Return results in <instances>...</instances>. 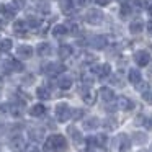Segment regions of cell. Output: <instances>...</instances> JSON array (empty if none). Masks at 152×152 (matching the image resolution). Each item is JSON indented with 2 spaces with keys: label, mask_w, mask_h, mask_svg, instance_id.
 <instances>
[{
  "label": "cell",
  "mask_w": 152,
  "mask_h": 152,
  "mask_svg": "<svg viewBox=\"0 0 152 152\" xmlns=\"http://www.w3.org/2000/svg\"><path fill=\"white\" fill-rule=\"evenodd\" d=\"M134 5L144 8V7H147V0H134Z\"/></svg>",
  "instance_id": "obj_41"
},
{
  "label": "cell",
  "mask_w": 152,
  "mask_h": 152,
  "mask_svg": "<svg viewBox=\"0 0 152 152\" xmlns=\"http://www.w3.org/2000/svg\"><path fill=\"white\" fill-rule=\"evenodd\" d=\"M21 82H23V85H31V83L34 82V75L33 74H28V75H25L23 79H21Z\"/></svg>",
  "instance_id": "obj_37"
},
{
  "label": "cell",
  "mask_w": 152,
  "mask_h": 152,
  "mask_svg": "<svg viewBox=\"0 0 152 152\" xmlns=\"http://www.w3.org/2000/svg\"><path fill=\"white\" fill-rule=\"evenodd\" d=\"M142 30H144V23H142L141 20L131 21V25H129V31H131L132 34H139Z\"/></svg>",
  "instance_id": "obj_26"
},
{
  "label": "cell",
  "mask_w": 152,
  "mask_h": 152,
  "mask_svg": "<svg viewBox=\"0 0 152 152\" xmlns=\"http://www.w3.org/2000/svg\"><path fill=\"white\" fill-rule=\"evenodd\" d=\"M57 54H59L61 59H67V57L72 56V46L70 44H62L59 48V51H57Z\"/></svg>",
  "instance_id": "obj_25"
},
{
  "label": "cell",
  "mask_w": 152,
  "mask_h": 152,
  "mask_svg": "<svg viewBox=\"0 0 152 152\" xmlns=\"http://www.w3.org/2000/svg\"><path fill=\"white\" fill-rule=\"evenodd\" d=\"M147 77H149V80L152 82V67H149V69H147Z\"/></svg>",
  "instance_id": "obj_45"
},
{
  "label": "cell",
  "mask_w": 152,
  "mask_h": 152,
  "mask_svg": "<svg viewBox=\"0 0 152 152\" xmlns=\"http://www.w3.org/2000/svg\"><path fill=\"white\" fill-rule=\"evenodd\" d=\"M26 30H28V25H26L25 20H17L13 23V33L23 34V33H26Z\"/></svg>",
  "instance_id": "obj_23"
},
{
  "label": "cell",
  "mask_w": 152,
  "mask_h": 152,
  "mask_svg": "<svg viewBox=\"0 0 152 152\" xmlns=\"http://www.w3.org/2000/svg\"><path fill=\"white\" fill-rule=\"evenodd\" d=\"M10 110H12L10 103H2V105H0V116H4V115H7V113H10Z\"/></svg>",
  "instance_id": "obj_35"
},
{
  "label": "cell",
  "mask_w": 152,
  "mask_h": 152,
  "mask_svg": "<svg viewBox=\"0 0 152 152\" xmlns=\"http://www.w3.org/2000/svg\"><path fill=\"white\" fill-rule=\"evenodd\" d=\"M44 72L48 75H57V74L64 72V66L61 62H48L46 67H44Z\"/></svg>",
  "instance_id": "obj_9"
},
{
  "label": "cell",
  "mask_w": 152,
  "mask_h": 152,
  "mask_svg": "<svg viewBox=\"0 0 152 152\" xmlns=\"http://www.w3.org/2000/svg\"><path fill=\"white\" fill-rule=\"evenodd\" d=\"M118 141H119V142H118L119 151H123V152H124V151H128V149L131 147V139H129L126 134H121V136L118 137Z\"/></svg>",
  "instance_id": "obj_24"
},
{
  "label": "cell",
  "mask_w": 152,
  "mask_h": 152,
  "mask_svg": "<svg viewBox=\"0 0 152 152\" xmlns=\"http://www.w3.org/2000/svg\"><path fill=\"white\" fill-rule=\"evenodd\" d=\"M106 38L105 36H93L92 39H90V46L93 48V49H103V48L106 46Z\"/></svg>",
  "instance_id": "obj_17"
},
{
  "label": "cell",
  "mask_w": 152,
  "mask_h": 152,
  "mask_svg": "<svg viewBox=\"0 0 152 152\" xmlns=\"http://www.w3.org/2000/svg\"><path fill=\"white\" fill-rule=\"evenodd\" d=\"M141 152H145V151H141Z\"/></svg>",
  "instance_id": "obj_52"
},
{
  "label": "cell",
  "mask_w": 152,
  "mask_h": 152,
  "mask_svg": "<svg viewBox=\"0 0 152 152\" xmlns=\"http://www.w3.org/2000/svg\"><path fill=\"white\" fill-rule=\"evenodd\" d=\"M0 85H2V77H0Z\"/></svg>",
  "instance_id": "obj_50"
},
{
  "label": "cell",
  "mask_w": 152,
  "mask_h": 152,
  "mask_svg": "<svg viewBox=\"0 0 152 152\" xmlns=\"http://www.w3.org/2000/svg\"><path fill=\"white\" fill-rule=\"evenodd\" d=\"M80 95H82V100L87 103V105H93V103H95V100H96L95 92H93L90 87H87V85L80 90Z\"/></svg>",
  "instance_id": "obj_8"
},
{
  "label": "cell",
  "mask_w": 152,
  "mask_h": 152,
  "mask_svg": "<svg viewBox=\"0 0 152 152\" xmlns=\"http://www.w3.org/2000/svg\"><path fill=\"white\" fill-rule=\"evenodd\" d=\"M36 96L39 100H49L51 98V92L48 87H39V88L36 90Z\"/></svg>",
  "instance_id": "obj_28"
},
{
  "label": "cell",
  "mask_w": 152,
  "mask_h": 152,
  "mask_svg": "<svg viewBox=\"0 0 152 152\" xmlns=\"http://www.w3.org/2000/svg\"><path fill=\"white\" fill-rule=\"evenodd\" d=\"M54 115H56V119L59 123H66L72 118V108L67 103H57L56 110H54Z\"/></svg>",
  "instance_id": "obj_2"
},
{
  "label": "cell",
  "mask_w": 152,
  "mask_h": 152,
  "mask_svg": "<svg viewBox=\"0 0 152 152\" xmlns=\"http://www.w3.org/2000/svg\"><path fill=\"white\" fill-rule=\"evenodd\" d=\"M116 105H118V108L123 110V111H129V110L134 108V102H132L131 98H128V96H119Z\"/></svg>",
  "instance_id": "obj_12"
},
{
  "label": "cell",
  "mask_w": 152,
  "mask_h": 152,
  "mask_svg": "<svg viewBox=\"0 0 152 152\" xmlns=\"http://www.w3.org/2000/svg\"><path fill=\"white\" fill-rule=\"evenodd\" d=\"M110 74H111V67H110V64H100V69H98V74L96 75L98 77H110Z\"/></svg>",
  "instance_id": "obj_30"
},
{
  "label": "cell",
  "mask_w": 152,
  "mask_h": 152,
  "mask_svg": "<svg viewBox=\"0 0 152 152\" xmlns=\"http://www.w3.org/2000/svg\"><path fill=\"white\" fill-rule=\"evenodd\" d=\"M30 115L33 116V118H41V116L46 115V106H44L43 103H36V105H33L30 108Z\"/></svg>",
  "instance_id": "obj_15"
},
{
  "label": "cell",
  "mask_w": 152,
  "mask_h": 152,
  "mask_svg": "<svg viewBox=\"0 0 152 152\" xmlns=\"http://www.w3.org/2000/svg\"><path fill=\"white\" fill-rule=\"evenodd\" d=\"M87 144L92 145V147L95 145V147L106 149V145H108V137H106V134H96V136H93V137L87 139Z\"/></svg>",
  "instance_id": "obj_6"
},
{
  "label": "cell",
  "mask_w": 152,
  "mask_h": 152,
  "mask_svg": "<svg viewBox=\"0 0 152 152\" xmlns=\"http://www.w3.org/2000/svg\"><path fill=\"white\" fill-rule=\"evenodd\" d=\"M100 98L105 103H113L115 102V92L111 88H108V87H102L100 88Z\"/></svg>",
  "instance_id": "obj_11"
},
{
  "label": "cell",
  "mask_w": 152,
  "mask_h": 152,
  "mask_svg": "<svg viewBox=\"0 0 152 152\" xmlns=\"http://www.w3.org/2000/svg\"><path fill=\"white\" fill-rule=\"evenodd\" d=\"M17 56L21 57V59H30L33 56V48L28 46V44H21V46L17 48Z\"/></svg>",
  "instance_id": "obj_10"
},
{
  "label": "cell",
  "mask_w": 152,
  "mask_h": 152,
  "mask_svg": "<svg viewBox=\"0 0 152 152\" xmlns=\"http://www.w3.org/2000/svg\"><path fill=\"white\" fill-rule=\"evenodd\" d=\"M131 139H132V142H134V144H144V142L147 141V134L137 131V132H134V134H132Z\"/></svg>",
  "instance_id": "obj_29"
},
{
  "label": "cell",
  "mask_w": 152,
  "mask_h": 152,
  "mask_svg": "<svg viewBox=\"0 0 152 152\" xmlns=\"http://www.w3.org/2000/svg\"><path fill=\"white\" fill-rule=\"evenodd\" d=\"M116 126H118V119H116L115 116H108V118L103 121V128L108 129V131H113V129H116Z\"/></svg>",
  "instance_id": "obj_27"
},
{
  "label": "cell",
  "mask_w": 152,
  "mask_h": 152,
  "mask_svg": "<svg viewBox=\"0 0 152 152\" xmlns=\"http://www.w3.org/2000/svg\"><path fill=\"white\" fill-rule=\"evenodd\" d=\"M149 13L152 15V5H151V7H149Z\"/></svg>",
  "instance_id": "obj_49"
},
{
  "label": "cell",
  "mask_w": 152,
  "mask_h": 152,
  "mask_svg": "<svg viewBox=\"0 0 152 152\" xmlns=\"http://www.w3.org/2000/svg\"><path fill=\"white\" fill-rule=\"evenodd\" d=\"M83 116V110H72V119H80Z\"/></svg>",
  "instance_id": "obj_38"
},
{
  "label": "cell",
  "mask_w": 152,
  "mask_h": 152,
  "mask_svg": "<svg viewBox=\"0 0 152 152\" xmlns=\"http://www.w3.org/2000/svg\"><path fill=\"white\" fill-rule=\"evenodd\" d=\"M57 87H59L61 90H69L70 87H72V77L61 75L59 79H57Z\"/></svg>",
  "instance_id": "obj_20"
},
{
  "label": "cell",
  "mask_w": 152,
  "mask_h": 152,
  "mask_svg": "<svg viewBox=\"0 0 152 152\" xmlns=\"http://www.w3.org/2000/svg\"><path fill=\"white\" fill-rule=\"evenodd\" d=\"M44 151L46 152H64L67 151V141L62 134H53L44 142Z\"/></svg>",
  "instance_id": "obj_1"
},
{
  "label": "cell",
  "mask_w": 152,
  "mask_h": 152,
  "mask_svg": "<svg viewBox=\"0 0 152 152\" xmlns=\"http://www.w3.org/2000/svg\"><path fill=\"white\" fill-rule=\"evenodd\" d=\"M85 152H92V151H85Z\"/></svg>",
  "instance_id": "obj_51"
},
{
  "label": "cell",
  "mask_w": 152,
  "mask_h": 152,
  "mask_svg": "<svg viewBox=\"0 0 152 152\" xmlns=\"http://www.w3.org/2000/svg\"><path fill=\"white\" fill-rule=\"evenodd\" d=\"M100 126V119L96 118V116H90V118H87L85 121H83V129H87V131H93V129H96Z\"/></svg>",
  "instance_id": "obj_19"
},
{
  "label": "cell",
  "mask_w": 152,
  "mask_h": 152,
  "mask_svg": "<svg viewBox=\"0 0 152 152\" xmlns=\"http://www.w3.org/2000/svg\"><path fill=\"white\" fill-rule=\"evenodd\" d=\"M85 21L88 25H102L103 21V12H100L98 8H92L85 13Z\"/></svg>",
  "instance_id": "obj_3"
},
{
  "label": "cell",
  "mask_w": 152,
  "mask_h": 152,
  "mask_svg": "<svg viewBox=\"0 0 152 152\" xmlns=\"http://www.w3.org/2000/svg\"><path fill=\"white\" fill-rule=\"evenodd\" d=\"M119 15L123 18H128L131 15V5L129 4H121V8H119Z\"/></svg>",
  "instance_id": "obj_33"
},
{
  "label": "cell",
  "mask_w": 152,
  "mask_h": 152,
  "mask_svg": "<svg viewBox=\"0 0 152 152\" xmlns=\"http://www.w3.org/2000/svg\"><path fill=\"white\" fill-rule=\"evenodd\" d=\"M59 5H61V10L62 12H72V0H61L59 2Z\"/></svg>",
  "instance_id": "obj_34"
},
{
  "label": "cell",
  "mask_w": 152,
  "mask_h": 152,
  "mask_svg": "<svg viewBox=\"0 0 152 152\" xmlns=\"http://www.w3.org/2000/svg\"><path fill=\"white\" fill-rule=\"evenodd\" d=\"M17 15V8L13 4H2L0 5V17L5 20H12Z\"/></svg>",
  "instance_id": "obj_7"
},
{
  "label": "cell",
  "mask_w": 152,
  "mask_h": 152,
  "mask_svg": "<svg viewBox=\"0 0 152 152\" xmlns=\"http://www.w3.org/2000/svg\"><path fill=\"white\" fill-rule=\"evenodd\" d=\"M36 53H38V56L46 57V56H51L53 48H51L49 43H39V44H38V48H36Z\"/></svg>",
  "instance_id": "obj_18"
},
{
  "label": "cell",
  "mask_w": 152,
  "mask_h": 152,
  "mask_svg": "<svg viewBox=\"0 0 152 152\" xmlns=\"http://www.w3.org/2000/svg\"><path fill=\"white\" fill-rule=\"evenodd\" d=\"M12 46H13V43H12V39H2L0 41V53H7V51L12 49Z\"/></svg>",
  "instance_id": "obj_32"
},
{
  "label": "cell",
  "mask_w": 152,
  "mask_h": 152,
  "mask_svg": "<svg viewBox=\"0 0 152 152\" xmlns=\"http://www.w3.org/2000/svg\"><path fill=\"white\" fill-rule=\"evenodd\" d=\"M26 25H28V28H33V30H36V28H39V18H36V17H33V15H28L26 17Z\"/></svg>",
  "instance_id": "obj_31"
},
{
  "label": "cell",
  "mask_w": 152,
  "mask_h": 152,
  "mask_svg": "<svg viewBox=\"0 0 152 152\" xmlns=\"http://www.w3.org/2000/svg\"><path fill=\"white\" fill-rule=\"evenodd\" d=\"M38 8H39L41 13H49V5H48L46 2H43V0H39V4H38Z\"/></svg>",
  "instance_id": "obj_36"
},
{
  "label": "cell",
  "mask_w": 152,
  "mask_h": 152,
  "mask_svg": "<svg viewBox=\"0 0 152 152\" xmlns=\"http://www.w3.org/2000/svg\"><path fill=\"white\" fill-rule=\"evenodd\" d=\"M5 66H7L8 70H12V72H23L25 70V66L20 62V61H17V59H8Z\"/></svg>",
  "instance_id": "obj_16"
},
{
  "label": "cell",
  "mask_w": 152,
  "mask_h": 152,
  "mask_svg": "<svg viewBox=\"0 0 152 152\" xmlns=\"http://www.w3.org/2000/svg\"><path fill=\"white\" fill-rule=\"evenodd\" d=\"M67 132H69V136L72 137V141H74V144H75V145H80L83 142L82 134H80V131L75 128V126H69V128H67Z\"/></svg>",
  "instance_id": "obj_13"
},
{
  "label": "cell",
  "mask_w": 152,
  "mask_h": 152,
  "mask_svg": "<svg viewBox=\"0 0 152 152\" xmlns=\"http://www.w3.org/2000/svg\"><path fill=\"white\" fill-rule=\"evenodd\" d=\"M25 4H26V0H13V5L15 8H23Z\"/></svg>",
  "instance_id": "obj_40"
},
{
  "label": "cell",
  "mask_w": 152,
  "mask_h": 152,
  "mask_svg": "<svg viewBox=\"0 0 152 152\" xmlns=\"http://www.w3.org/2000/svg\"><path fill=\"white\" fill-rule=\"evenodd\" d=\"M142 96H144V100L147 103H152V90H147L145 93H142Z\"/></svg>",
  "instance_id": "obj_39"
},
{
  "label": "cell",
  "mask_w": 152,
  "mask_h": 152,
  "mask_svg": "<svg viewBox=\"0 0 152 152\" xmlns=\"http://www.w3.org/2000/svg\"><path fill=\"white\" fill-rule=\"evenodd\" d=\"M147 31L152 34V21H149V23H147Z\"/></svg>",
  "instance_id": "obj_47"
},
{
  "label": "cell",
  "mask_w": 152,
  "mask_h": 152,
  "mask_svg": "<svg viewBox=\"0 0 152 152\" xmlns=\"http://www.w3.org/2000/svg\"><path fill=\"white\" fill-rule=\"evenodd\" d=\"M5 132H7V124L4 121H0V136H4Z\"/></svg>",
  "instance_id": "obj_42"
},
{
  "label": "cell",
  "mask_w": 152,
  "mask_h": 152,
  "mask_svg": "<svg viewBox=\"0 0 152 152\" xmlns=\"http://www.w3.org/2000/svg\"><path fill=\"white\" fill-rule=\"evenodd\" d=\"M10 149L13 152H23L25 149H26V141H25L23 136H20V134L13 136V137L10 139Z\"/></svg>",
  "instance_id": "obj_4"
},
{
  "label": "cell",
  "mask_w": 152,
  "mask_h": 152,
  "mask_svg": "<svg viewBox=\"0 0 152 152\" xmlns=\"http://www.w3.org/2000/svg\"><path fill=\"white\" fill-rule=\"evenodd\" d=\"M92 0H77V4H79V7H85V5H88Z\"/></svg>",
  "instance_id": "obj_44"
},
{
  "label": "cell",
  "mask_w": 152,
  "mask_h": 152,
  "mask_svg": "<svg viewBox=\"0 0 152 152\" xmlns=\"http://www.w3.org/2000/svg\"><path fill=\"white\" fill-rule=\"evenodd\" d=\"M119 2H121V4H128V0H119Z\"/></svg>",
  "instance_id": "obj_48"
},
{
  "label": "cell",
  "mask_w": 152,
  "mask_h": 152,
  "mask_svg": "<svg viewBox=\"0 0 152 152\" xmlns=\"http://www.w3.org/2000/svg\"><path fill=\"white\" fill-rule=\"evenodd\" d=\"M111 0H95V4L100 5V7H105V5H108Z\"/></svg>",
  "instance_id": "obj_43"
},
{
  "label": "cell",
  "mask_w": 152,
  "mask_h": 152,
  "mask_svg": "<svg viewBox=\"0 0 152 152\" xmlns=\"http://www.w3.org/2000/svg\"><path fill=\"white\" fill-rule=\"evenodd\" d=\"M51 33H53L54 38H61V36H64V34L69 33V26H67V25H56Z\"/></svg>",
  "instance_id": "obj_21"
},
{
  "label": "cell",
  "mask_w": 152,
  "mask_h": 152,
  "mask_svg": "<svg viewBox=\"0 0 152 152\" xmlns=\"http://www.w3.org/2000/svg\"><path fill=\"white\" fill-rule=\"evenodd\" d=\"M28 136H30V139L33 142H39L44 139V129L41 128H31L30 131H28Z\"/></svg>",
  "instance_id": "obj_14"
},
{
  "label": "cell",
  "mask_w": 152,
  "mask_h": 152,
  "mask_svg": "<svg viewBox=\"0 0 152 152\" xmlns=\"http://www.w3.org/2000/svg\"><path fill=\"white\" fill-rule=\"evenodd\" d=\"M141 72H139L137 69H131L128 72V79H129V82L132 83V85H137L139 82H142V79H141Z\"/></svg>",
  "instance_id": "obj_22"
},
{
  "label": "cell",
  "mask_w": 152,
  "mask_h": 152,
  "mask_svg": "<svg viewBox=\"0 0 152 152\" xmlns=\"http://www.w3.org/2000/svg\"><path fill=\"white\" fill-rule=\"evenodd\" d=\"M26 152H41V151H39V149H38V147H30V149H28Z\"/></svg>",
  "instance_id": "obj_46"
},
{
  "label": "cell",
  "mask_w": 152,
  "mask_h": 152,
  "mask_svg": "<svg viewBox=\"0 0 152 152\" xmlns=\"http://www.w3.org/2000/svg\"><path fill=\"white\" fill-rule=\"evenodd\" d=\"M134 62L137 64V66H141V67L147 66V64L151 62V53L145 51V49L136 51V53H134Z\"/></svg>",
  "instance_id": "obj_5"
}]
</instances>
